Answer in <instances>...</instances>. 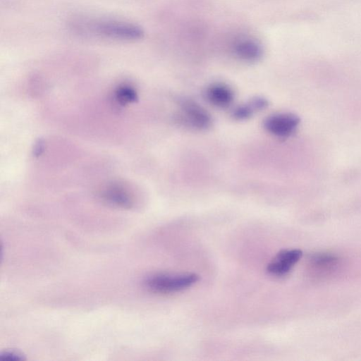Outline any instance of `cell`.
<instances>
[{
  "label": "cell",
  "mask_w": 361,
  "mask_h": 361,
  "mask_svg": "<svg viewBox=\"0 0 361 361\" xmlns=\"http://www.w3.org/2000/svg\"><path fill=\"white\" fill-rule=\"evenodd\" d=\"M198 280L199 276L195 273H158L147 277L145 283L152 292L167 294L188 289Z\"/></svg>",
  "instance_id": "obj_1"
},
{
  "label": "cell",
  "mask_w": 361,
  "mask_h": 361,
  "mask_svg": "<svg viewBox=\"0 0 361 361\" xmlns=\"http://www.w3.org/2000/svg\"><path fill=\"white\" fill-rule=\"evenodd\" d=\"M89 29L95 35L114 39L137 40L144 35L142 29L136 25L112 20L97 21Z\"/></svg>",
  "instance_id": "obj_2"
},
{
  "label": "cell",
  "mask_w": 361,
  "mask_h": 361,
  "mask_svg": "<svg viewBox=\"0 0 361 361\" xmlns=\"http://www.w3.org/2000/svg\"><path fill=\"white\" fill-rule=\"evenodd\" d=\"M101 198L107 203L124 209L133 206V195L127 185L119 182H112L105 185L100 192Z\"/></svg>",
  "instance_id": "obj_5"
},
{
  "label": "cell",
  "mask_w": 361,
  "mask_h": 361,
  "mask_svg": "<svg viewBox=\"0 0 361 361\" xmlns=\"http://www.w3.org/2000/svg\"><path fill=\"white\" fill-rule=\"evenodd\" d=\"M180 104L183 115L191 126L198 129H207L211 126V116L202 106L191 100H183Z\"/></svg>",
  "instance_id": "obj_6"
},
{
  "label": "cell",
  "mask_w": 361,
  "mask_h": 361,
  "mask_svg": "<svg viewBox=\"0 0 361 361\" xmlns=\"http://www.w3.org/2000/svg\"><path fill=\"white\" fill-rule=\"evenodd\" d=\"M207 99L214 106L220 108L228 106L233 101V90L227 85L216 83L210 85L206 90Z\"/></svg>",
  "instance_id": "obj_7"
},
{
  "label": "cell",
  "mask_w": 361,
  "mask_h": 361,
  "mask_svg": "<svg viewBox=\"0 0 361 361\" xmlns=\"http://www.w3.org/2000/svg\"><path fill=\"white\" fill-rule=\"evenodd\" d=\"M302 256L299 249H285L279 251L267 264V272L274 276L288 275Z\"/></svg>",
  "instance_id": "obj_4"
},
{
  "label": "cell",
  "mask_w": 361,
  "mask_h": 361,
  "mask_svg": "<svg viewBox=\"0 0 361 361\" xmlns=\"http://www.w3.org/2000/svg\"><path fill=\"white\" fill-rule=\"evenodd\" d=\"M299 123L300 119L296 115L281 113L268 116L264 121V127L274 136L286 137L295 130Z\"/></svg>",
  "instance_id": "obj_3"
},
{
  "label": "cell",
  "mask_w": 361,
  "mask_h": 361,
  "mask_svg": "<svg viewBox=\"0 0 361 361\" xmlns=\"http://www.w3.org/2000/svg\"><path fill=\"white\" fill-rule=\"evenodd\" d=\"M114 98L117 104L125 105L134 102L137 99V92L133 87L123 85L116 90Z\"/></svg>",
  "instance_id": "obj_9"
},
{
  "label": "cell",
  "mask_w": 361,
  "mask_h": 361,
  "mask_svg": "<svg viewBox=\"0 0 361 361\" xmlns=\"http://www.w3.org/2000/svg\"><path fill=\"white\" fill-rule=\"evenodd\" d=\"M256 111L257 108L251 99L247 104L239 106L233 109L232 116L235 119L245 120L250 117Z\"/></svg>",
  "instance_id": "obj_10"
},
{
  "label": "cell",
  "mask_w": 361,
  "mask_h": 361,
  "mask_svg": "<svg viewBox=\"0 0 361 361\" xmlns=\"http://www.w3.org/2000/svg\"><path fill=\"white\" fill-rule=\"evenodd\" d=\"M235 54L244 61H255L262 55L261 46L252 39H242L234 45Z\"/></svg>",
  "instance_id": "obj_8"
},
{
  "label": "cell",
  "mask_w": 361,
  "mask_h": 361,
  "mask_svg": "<svg viewBox=\"0 0 361 361\" xmlns=\"http://www.w3.org/2000/svg\"><path fill=\"white\" fill-rule=\"evenodd\" d=\"M0 360L3 361H20L23 360V357L15 352L5 351L0 355Z\"/></svg>",
  "instance_id": "obj_11"
}]
</instances>
